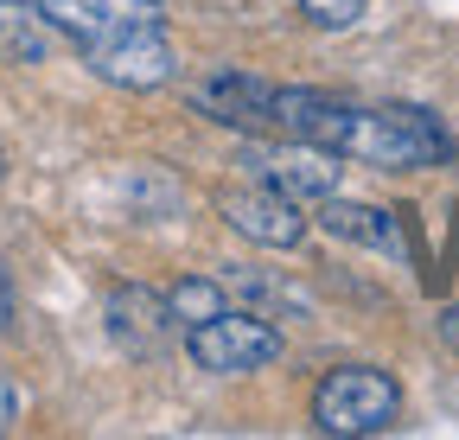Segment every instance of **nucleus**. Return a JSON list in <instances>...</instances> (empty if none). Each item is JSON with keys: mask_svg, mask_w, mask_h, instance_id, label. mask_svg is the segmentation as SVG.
<instances>
[{"mask_svg": "<svg viewBox=\"0 0 459 440\" xmlns=\"http://www.w3.org/2000/svg\"><path fill=\"white\" fill-rule=\"evenodd\" d=\"M274 128L319 141L344 160H364V167L383 173H415V167H440L453 153L446 128L428 116V108H370V102H344L325 90H281L274 83Z\"/></svg>", "mask_w": 459, "mask_h": 440, "instance_id": "nucleus-1", "label": "nucleus"}, {"mask_svg": "<svg viewBox=\"0 0 459 440\" xmlns=\"http://www.w3.org/2000/svg\"><path fill=\"white\" fill-rule=\"evenodd\" d=\"M237 167L281 192V198H294V204H313V198H332L338 179H344V153L319 147V141H300V134H287V141H243L237 147Z\"/></svg>", "mask_w": 459, "mask_h": 440, "instance_id": "nucleus-2", "label": "nucleus"}, {"mask_svg": "<svg viewBox=\"0 0 459 440\" xmlns=\"http://www.w3.org/2000/svg\"><path fill=\"white\" fill-rule=\"evenodd\" d=\"M402 415V390L395 376L377 364H344L325 370V383L313 390V421L325 434H389Z\"/></svg>", "mask_w": 459, "mask_h": 440, "instance_id": "nucleus-3", "label": "nucleus"}, {"mask_svg": "<svg viewBox=\"0 0 459 440\" xmlns=\"http://www.w3.org/2000/svg\"><path fill=\"white\" fill-rule=\"evenodd\" d=\"M186 351H192V364L198 370H211V376H249V370H268L274 358H281V332L262 319V313H217V319H204V325H186Z\"/></svg>", "mask_w": 459, "mask_h": 440, "instance_id": "nucleus-4", "label": "nucleus"}, {"mask_svg": "<svg viewBox=\"0 0 459 440\" xmlns=\"http://www.w3.org/2000/svg\"><path fill=\"white\" fill-rule=\"evenodd\" d=\"M83 58H90V71H96L102 83H115V90H160V83H172V71H179V58H172V45H166L160 26L115 32V39L90 45Z\"/></svg>", "mask_w": 459, "mask_h": 440, "instance_id": "nucleus-5", "label": "nucleus"}, {"mask_svg": "<svg viewBox=\"0 0 459 440\" xmlns=\"http://www.w3.org/2000/svg\"><path fill=\"white\" fill-rule=\"evenodd\" d=\"M217 211H223V224L237 230V237H249V243H262V249H294V243L307 237L300 204H294V198H281V192H268V185L217 192Z\"/></svg>", "mask_w": 459, "mask_h": 440, "instance_id": "nucleus-6", "label": "nucleus"}, {"mask_svg": "<svg viewBox=\"0 0 459 440\" xmlns=\"http://www.w3.org/2000/svg\"><path fill=\"white\" fill-rule=\"evenodd\" d=\"M192 108H204L211 122H230V128H274V83L237 71V65H217L192 83Z\"/></svg>", "mask_w": 459, "mask_h": 440, "instance_id": "nucleus-7", "label": "nucleus"}, {"mask_svg": "<svg viewBox=\"0 0 459 440\" xmlns=\"http://www.w3.org/2000/svg\"><path fill=\"white\" fill-rule=\"evenodd\" d=\"M102 319H108V339L122 345L128 358H160L166 351V339H172V300L166 294H153V288H115L108 294V306H102Z\"/></svg>", "mask_w": 459, "mask_h": 440, "instance_id": "nucleus-8", "label": "nucleus"}, {"mask_svg": "<svg viewBox=\"0 0 459 440\" xmlns=\"http://www.w3.org/2000/svg\"><path fill=\"white\" fill-rule=\"evenodd\" d=\"M39 7L57 20L77 51L115 39V32H134V26H160V0H39Z\"/></svg>", "mask_w": 459, "mask_h": 440, "instance_id": "nucleus-9", "label": "nucleus"}, {"mask_svg": "<svg viewBox=\"0 0 459 440\" xmlns=\"http://www.w3.org/2000/svg\"><path fill=\"white\" fill-rule=\"evenodd\" d=\"M319 224L338 237V243H364V249H383V255H402V224L395 211H377V204H351V198H319Z\"/></svg>", "mask_w": 459, "mask_h": 440, "instance_id": "nucleus-10", "label": "nucleus"}, {"mask_svg": "<svg viewBox=\"0 0 459 440\" xmlns=\"http://www.w3.org/2000/svg\"><path fill=\"white\" fill-rule=\"evenodd\" d=\"M57 20L26 0H0V65H45L57 51Z\"/></svg>", "mask_w": 459, "mask_h": 440, "instance_id": "nucleus-11", "label": "nucleus"}, {"mask_svg": "<svg viewBox=\"0 0 459 440\" xmlns=\"http://www.w3.org/2000/svg\"><path fill=\"white\" fill-rule=\"evenodd\" d=\"M166 300H172V319H179V325H204V319H217L230 306L223 281H211V274H186V281H172Z\"/></svg>", "mask_w": 459, "mask_h": 440, "instance_id": "nucleus-12", "label": "nucleus"}, {"mask_svg": "<svg viewBox=\"0 0 459 440\" xmlns=\"http://www.w3.org/2000/svg\"><path fill=\"white\" fill-rule=\"evenodd\" d=\"M243 294L255 300V306H268V319L281 313V319H294V313H307V294H294V288H281V281H262V274H249L243 281Z\"/></svg>", "mask_w": 459, "mask_h": 440, "instance_id": "nucleus-13", "label": "nucleus"}, {"mask_svg": "<svg viewBox=\"0 0 459 440\" xmlns=\"http://www.w3.org/2000/svg\"><path fill=\"white\" fill-rule=\"evenodd\" d=\"M300 13H307L313 26L338 32V26H358V20H364V0H300Z\"/></svg>", "mask_w": 459, "mask_h": 440, "instance_id": "nucleus-14", "label": "nucleus"}, {"mask_svg": "<svg viewBox=\"0 0 459 440\" xmlns=\"http://www.w3.org/2000/svg\"><path fill=\"white\" fill-rule=\"evenodd\" d=\"M20 409H26V402H20V390H13L7 376H0V434H7V427L20 421Z\"/></svg>", "mask_w": 459, "mask_h": 440, "instance_id": "nucleus-15", "label": "nucleus"}, {"mask_svg": "<svg viewBox=\"0 0 459 440\" xmlns=\"http://www.w3.org/2000/svg\"><path fill=\"white\" fill-rule=\"evenodd\" d=\"M440 339H446V351L459 358V306H446V313H440Z\"/></svg>", "mask_w": 459, "mask_h": 440, "instance_id": "nucleus-16", "label": "nucleus"}, {"mask_svg": "<svg viewBox=\"0 0 459 440\" xmlns=\"http://www.w3.org/2000/svg\"><path fill=\"white\" fill-rule=\"evenodd\" d=\"M7 313H13V300H7V281H0V325H7Z\"/></svg>", "mask_w": 459, "mask_h": 440, "instance_id": "nucleus-17", "label": "nucleus"}, {"mask_svg": "<svg viewBox=\"0 0 459 440\" xmlns=\"http://www.w3.org/2000/svg\"><path fill=\"white\" fill-rule=\"evenodd\" d=\"M0 179H7V153H0Z\"/></svg>", "mask_w": 459, "mask_h": 440, "instance_id": "nucleus-18", "label": "nucleus"}]
</instances>
